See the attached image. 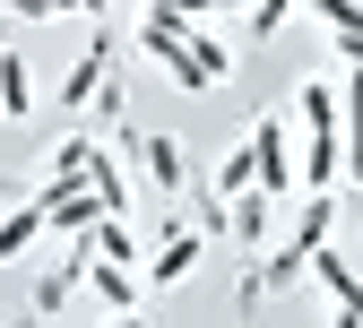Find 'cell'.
Returning a JSON list of instances; mask_svg holds the SVG:
<instances>
[{
	"label": "cell",
	"instance_id": "1",
	"mask_svg": "<svg viewBox=\"0 0 363 328\" xmlns=\"http://www.w3.org/2000/svg\"><path fill=\"white\" fill-rule=\"evenodd\" d=\"M303 181L311 191H329L346 173V121H337V78H303Z\"/></svg>",
	"mask_w": 363,
	"mask_h": 328
},
{
	"label": "cell",
	"instance_id": "2",
	"mask_svg": "<svg viewBox=\"0 0 363 328\" xmlns=\"http://www.w3.org/2000/svg\"><path fill=\"white\" fill-rule=\"evenodd\" d=\"M242 147H251V181H259V199L294 191V138H286V113H259Z\"/></svg>",
	"mask_w": 363,
	"mask_h": 328
},
{
	"label": "cell",
	"instance_id": "3",
	"mask_svg": "<svg viewBox=\"0 0 363 328\" xmlns=\"http://www.w3.org/2000/svg\"><path fill=\"white\" fill-rule=\"evenodd\" d=\"M329 216H337V199H329V191H311V208H303V225H294V242L268 259V285H286V276H294L311 251H329ZM268 285H259V294H268Z\"/></svg>",
	"mask_w": 363,
	"mask_h": 328
},
{
	"label": "cell",
	"instance_id": "4",
	"mask_svg": "<svg viewBox=\"0 0 363 328\" xmlns=\"http://www.w3.org/2000/svg\"><path fill=\"white\" fill-rule=\"evenodd\" d=\"M139 43H147V61H156L173 86H191V96H208V86H216V78L199 69V52H191V35H182V26H147Z\"/></svg>",
	"mask_w": 363,
	"mask_h": 328
},
{
	"label": "cell",
	"instance_id": "5",
	"mask_svg": "<svg viewBox=\"0 0 363 328\" xmlns=\"http://www.w3.org/2000/svg\"><path fill=\"white\" fill-rule=\"evenodd\" d=\"M78 285H96V302H104V311H139V276L113 268V259H96V251L78 259Z\"/></svg>",
	"mask_w": 363,
	"mask_h": 328
},
{
	"label": "cell",
	"instance_id": "6",
	"mask_svg": "<svg viewBox=\"0 0 363 328\" xmlns=\"http://www.w3.org/2000/svg\"><path fill=\"white\" fill-rule=\"evenodd\" d=\"M139 164L164 199H182V181H191V164H182V138H139Z\"/></svg>",
	"mask_w": 363,
	"mask_h": 328
},
{
	"label": "cell",
	"instance_id": "7",
	"mask_svg": "<svg viewBox=\"0 0 363 328\" xmlns=\"http://www.w3.org/2000/svg\"><path fill=\"white\" fill-rule=\"evenodd\" d=\"M337 121H346V173H354V191H363V78L354 69L337 78Z\"/></svg>",
	"mask_w": 363,
	"mask_h": 328
},
{
	"label": "cell",
	"instance_id": "8",
	"mask_svg": "<svg viewBox=\"0 0 363 328\" xmlns=\"http://www.w3.org/2000/svg\"><path fill=\"white\" fill-rule=\"evenodd\" d=\"M104 69H113V43L96 35V43H86V52H78V69L61 78V104H96V86H104Z\"/></svg>",
	"mask_w": 363,
	"mask_h": 328
},
{
	"label": "cell",
	"instance_id": "9",
	"mask_svg": "<svg viewBox=\"0 0 363 328\" xmlns=\"http://www.w3.org/2000/svg\"><path fill=\"white\" fill-rule=\"evenodd\" d=\"M191 268H199V233H173V242L147 259V285H182Z\"/></svg>",
	"mask_w": 363,
	"mask_h": 328
},
{
	"label": "cell",
	"instance_id": "10",
	"mask_svg": "<svg viewBox=\"0 0 363 328\" xmlns=\"http://www.w3.org/2000/svg\"><path fill=\"white\" fill-rule=\"evenodd\" d=\"M311 268H320V285L337 294V311H354V319H363V276H354L337 251H311Z\"/></svg>",
	"mask_w": 363,
	"mask_h": 328
},
{
	"label": "cell",
	"instance_id": "11",
	"mask_svg": "<svg viewBox=\"0 0 363 328\" xmlns=\"http://www.w3.org/2000/svg\"><path fill=\"white\" fill-rule=\"evenodd\" d=\"M43 225H61V233H78V242H86V233L104 225V199H96V191H69V199H61L52 216H43Z\"/></svg>",
	"mask_w": 363,
	"mask_h": 328
},
{
	"label": "cell",
	"instance_id": "12",
	"mask_svg": "<svg viewBox=\"0 0 363 328\" xmlns=\"http://www.w3.org/2000/svg\"><path fill=\"white\" fill-rule=\"evenodd\" d=\"M35 233H43V208H35V199H26V208H9V216H0V259H18Z\"/></svg>",
	"mask_w": 363,
	"mask_h": 328
},
{
	"label": "cell",
	"instance_id": "13",
	"mask_svg": "<svg viewBox=\"0 0 363 328\" xmlns=\"http://www.w3.org/2000/svg\"><path fill=\"white\" fill-rule=\"evenodd\" d=\"M86 251H96V259H113V268H130V251H139V242H130V225H121V216H104L96 233H86Z\"/></svg>",
	"mask_w": 363,
	"mask_h": 328
},
{
	"label": "cell",
	"instance_id": "14",
	"mask_svg": "<svg viewBox=\"0 0 363 328\" xmlns=\"http://www.w3.org/2000/svg\"><path fill=\"white\" fill-rule=\"evenodd\" d=\"M35 104V86H26V61L18 52H0V113H26Z\"/></svg>",
	"mask_w": 363,
	"mask_h": 328
},
{
	"label": "cell",
	"instance_id": "15",
	"mask_svg": "<svg viewBox=\"0 0 363 328\" xmlns=\"http://www.w3.org/2000/svg\"><path fill=\"white\" fill-rule=\"evenodd\" d=\"M234 233H242V242H268V199H259V191L234 199Z\"/></svg>",
	"mask_w": 363,
	"mask_h": 328
},
{
	"label": "cell",
	"instance_id": "16",
	"mask_svg": "<svg viewBox=\"0 0 363 328\" xmlns=\"http://www.w3.org/2000/svg\"><path fill=\"white\" fill-rule=\"evenodd\" d=\"M208 0H147V26H199Z\"/></svg>",
	"mask_w": 363,
	"mask_h": 328
},
{
	"label": "cell",
	"instance_id": "17",
	"mask_svg": "<svg viewBox=\"0 0 363 328\" xmlns=\"http://www.w3.org/2000/svg\"><path fill=\"white\" fill-rule=\"evenodd\" d=\"M303 9H320L337 35H363V0H303Z\"/></svg>",
	"mask_w": 363,
	"mask_h": 328
},
{
	"label": "cell",
	"instance_id": "18",
	"mask_svg": "<svg viewBox=\"0 0 363 328\" xmlns=\"http://www.w3.org/2000/svg\"><path fill=\"white\" fill-rule=\"evenodd\" d=\"M294 9H303V0H251V35H277Z\"/></svg>",
	"mask_w": 363,
	"mask_h": 328
},
{
	"label": "cell",
	"instance_id": "19",
	"mask_svg": "<svg viewBox=\"0 0 363 328\" xmlns=\"http://www.w3.org/2000/svg\"><path fill=\"white\" fill-rule=\"evenodd\" d=\"M337 61H346V69H363V35H337Z\"/></svg>",
	"mask_w": 363,
	"mask_h": 328
},
{
	"label": "cell",
	"instance_id": "20",
	"mask_svg": "<svg viewBox=\"0 0 363 328\" xmlns=\"http://www.w3.org/2000/svg\"><path fill=\"white\" fill-rule=\"evenodd\" d=\"M0 9H9V18H43V0H0Z\"/></svg>",
	"mask_w": 363,
	"mask_h": 328
},
{
	"label": "cell",
	"instance_id": "21",
	"mask_svg": "<svg viewBox=\"0 0 363 328\" xmlns=\"http://www.w3.org/2000/svg\"><path fill=\"white\" fill-rule=\"evenodd\" d=\"M104 328H147V319H139V311H113V319H104Z\"/></svg>",
	"mask_w": 363,
	"mask_h": 328
},
{
	"label": "cell",
	"instance_id": "22",
	"mask_svg": "<svg viewBox=\"0 0 363 328\" xmlns=\"http://www.w3.org/2000/svg\"><path fill=\"white\" fill-rule=\"evenodd\" d=\"M69 9H78V0H43V18H69Z\"/></svg>",
	"mask_w": 363,
	"mask_h": 328
},
{
	"label": "cell",
	"instance_id": "23",
	"mask_svg": "<svg viewBox=\"0 0 363 328\" xmlns=\"http://www.w3.org/2000/svg\"><path fill=\"white\" fill-rule=\"evenodd\" d=\"M78 9H96V18H104V9H113V0H78Z\"/></svg>",
	"mask_w": 363,
	"mask_h": 328
},
{
	"label": "cell",
	"instance_id": "24",
	"mask_svg": "<svg viewBox=\"0 0 363 328\" xmlns=\"http://www.w3.org/2000/svg\"><path fill=\"white\" fill-rule=\"evenodd\" d=\"M337 328H363V319H354V311H337Z\"/></svg>",
	"mask_w": 363,
	"mask_h": 328
},
{
	"label": "cell",
	"instance_id": "25",
	"mask_svg": "<svg viewBox=\"0 0 363 328\" xmlns=\"http://www.w3.org/2000/svg\"><path fill=\"white\" fill-rule=\"evenodd\" d=\"M208 9H242V0H208Z\"/></svg>",
	"mask_w": 363,
	"mask_h": 328
}]
</instances>
